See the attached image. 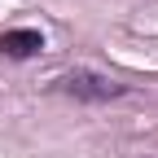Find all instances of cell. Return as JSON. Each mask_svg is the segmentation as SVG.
<instances>
[{
    "instance_id": "cell-2",
    "label": "cell",
    "mask_w": 158,
    "mask_h": 158,
    "mask_svg": "<svg viewBox=\"0 0 158 158\" xmlns=\"http://www.w3.org/2000/svg\"><path fill=\"white\" fill-rule=\"evenodd\" d=\"M40 48H44V35L40 31H5L0 35V53L18 57V62H22V57H35Z\"/></svg>"
},
{
    "instance_id": "cell-1",
    "label": "cell",
    "mask_w": 158,
    "mask_h": 158,
    "mask_svg": "<svg viewBox=\"0 0 158 158\" xmlns=\"http://www.w3.org/2000/svg\"><path fill=\"white\" fill-rule=\"evenodd\" d=\"M57 88L79 97V101H110V97H123V84H114L106 75H92V70H75L66 79H57Z\"/></svg>"
}]
</instances>
